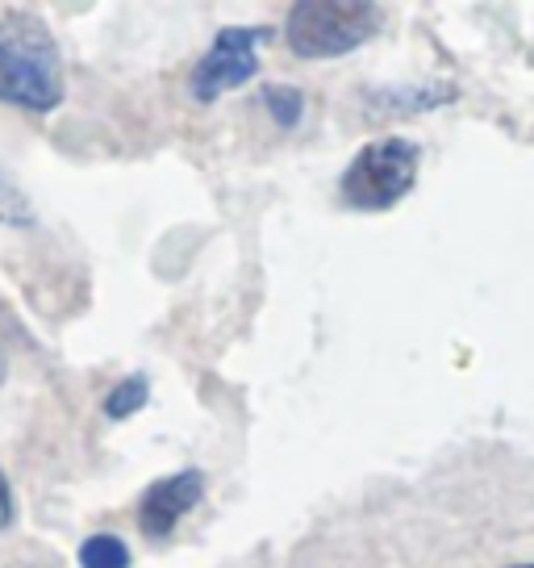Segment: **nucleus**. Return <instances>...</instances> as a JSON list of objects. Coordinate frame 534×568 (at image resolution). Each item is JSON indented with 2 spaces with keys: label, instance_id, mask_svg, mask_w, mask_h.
Listing matches in <instances>:
<instances>
[{
  "label": "nucleus",
  "instance_id": "1",
  "mask_svg": "<svg viewBox=\"0 0 534 568\" xmlns=\"http://www.w3.org/2000/svg\"><path fill=\"white\" fill-rule=\"evenodd\" d=\"M63 59L51 30L30 13H13L0 26V105L51 113L63 105Z\"/></svg>",
  "mask_w": 534,
  "mask_h": 568
},
{
  "label": "nucleus",
  "instance_id": "2",
  "mask_svg": "<svg viewBox=\"0 0 534 568\" xmlns=\"http://www.w3.org/2000/svg\"><path fill=\"white\" fill-rule=\"evenodd\" d=\"M380 4L372 0H301L288 9V51L297 59H342L380 34Z\"/></svg>",
  "mask_w": 534,
  "mask_h": 568
},
{
  "label": "nucleus",
  "instance_id": "3",
  "mask_svg": "<svg viewBox=\"0 0 534 568\" xmlns=\"http://www.w3.org/2000/svg\"><path fill=\"white\" fill-rule=\"evenodd\" d=\"M418 160H422L418 142L401 139V134L359 146V155L347 163V172L339 180L342 205H351L359 213H384L392 205H401L413 193Z\"/></svg>",
  "mask_w": 534,
  "mask_h": 568
},
{
  "label": "nucleus",
  "instance_id": "4",
  "mask_svg": "<svg viewBox=\"0 0 534 568\" xmlns=\"http://www.w3.org/2000/svg\"><path fill=\"white\" fill-rule=\"evenodd\" d=\"M264 42H271L267 26H226V30H217L214 47L196 59L193 75H188L193 101L209 105L222 92L255 80V71H259V47Z\"/></svg>",
  "mask_w": 534,
  "mask_h": 568
},
{
  "label": "nucleus",
  "instance_id": "5",
  "mask_svg": "<svg viewBox=\"0 0 534 568\" xmlns=\"http://www.w3.org/2000/svg\"><path fill=\"white\" fill-rule=\"evenodd\" d=\"M201 497H205V473L179 468L172 477L155 480L143 494V501H138V527H143L146 539H167V535L176 531L179 518L188 515Z\"/></svg>",
  "mask_w": 534,
  "mask_h": 568
},
{
  "label": "nucleus",
  "instance_id": "6",
  "mask_svg": "<svg viewBox=\"0 0 534 568\" xmlns=\"http://www.w3.org/2000/svg\"><path fill=\"white\" fill-rule=\"evenodd\" d=\"M460 92L451 89V84H405V89H384L372 97L376 109H401V113H418V109H439V105H451Z\"/></svg>",
  "mask_w": 534,
  "mask_h": 568
},
{
  "label": "nucleus",
  "instance_id": "7",
  "mask_svg": "<svg viewBox=\"0 0 534 568\" xmlns=\"http://www.w3.org/2000/svg\"><path fill=\"white\" fill-rule=\"evenodd\" d=\"M146 402H151V381H146L143 373H134V376H125V381H117V385L105 393L101 409H105V418L122 423V418H130V414H138Z\"/></svg>",
  "mask_w": 534,
  "mask_h": 568
},
{
  "label": "nucleus",
  "instance_id": "8",
  "mask_svg": "<svg viewBox=\"0 0 534 568\" xmlns=\"http://www.w3.org/2000/svg\"><path fill=\"white\" fill-rule=\"evenodd\" d=\"M134 565V556L125 548V539L117 535H89L84 544H80V568H130Z\"/></svg>",
  "mask_w": 534,
  "mask_h": 568
},
{
  "label": "nucleus",
  "instance_id": "9",
  "mask_svg": "<svg viewBox=\"0 0 534 568\" xmlns=\"http://www.w3.org/2000/svg\"><path fill=\"white\" fill-rule=\"evenodd\" d=\"M34 222H38L34 201L25 196V189H21L18 180L0 168V226H34Z\"/></svg>",
  "mask_w": 534,
  "mask_h": 568
},
{
  "label": "nucleus",
  "instance_id": "10",
  "mask_svg": "<svg viewBox=\"0 0 534 568\" xmlns=\"http://www.w3.org/2000/svg\"><path fill=\"white\" fill-rule=\"evenodd\" d=\"M264 105L271 113V122L280 130H292V125L305 118V92L297 84H267L264 89Z\"/></svg>",
  "mask_w": 534,
  "mask_h": 568
},
{
  "label": "nucleus",
  "instance_id": "11",
  "mask_svg": "<svg viewBox=\"0 0 534 568\" xmlns=\"http://www.w3.org/2000/svg\"><path fill=\"white\" fill-rule=\"evenodd\" d=\"M13 518H18V501H13L9 477H4V468H0V531H4V527H13Z\"/></svg>",
  "mask_w": 534,
  "mask_h": 568
},
{
  "label": "nucleus",
  "instance_id": "12",
  "mask_svg": "<svg viewBox=\"0 0 534 568\" xmlns=\"http://www.w3.org/2000/svg\"><path fill=\"white\" fill-rule=\"evenodd\" d=\"M4 373H9V359H4V352H0V385H4Z\"/></svg>",
  "mask_w": 534,
  "mask_h": 568
},
{
  "label": "nucleus",
  "instance_id": "13",
  "mask_svg": "<svg viewBox=\"0 0 534 568\" xmlns=\"http://www.w3.org/2000/svg\"><path fill=\"white\" fill-rule=\"evenodd\" d=\"M514 568H534V565H514Z\"/></svg>",
  "mask_w": 534,
  "mask_h": 568
}]
</instances>
